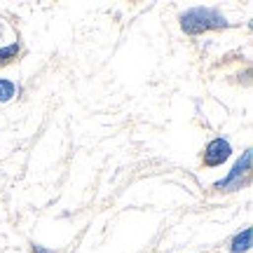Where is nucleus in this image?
Instances as JSON below:
<instances>
[{
  "label": "nucleus",
  "instance_id": "nucleus-1",
  "mask_svg": "<svg viewBox=\"0 0 253 253\" xmlns=\"http://www.w3.org/2000/svg\"><path fill=\"white\" fill-rule=\"evenodd\" d=\"M225 26H230V24L216 7H192L181 14V28L188 36H197V33H204V31Z\"/></svg>",
  "mask_w": 253,
  "mask_h": 253
},
{
  "label": "nucleus",
  "instance_id": "nucleus-2",
  "mask_svg": "<svg viewBox=\"0 0 253 253\" xmlns=\"http://www.w3.org/2000/svg\"><path fill=\"white\" fill-rule=\"evenodd\" d=\"M251 160H253V153L251 150H246V153L237 160V164L232 167V171L227 173L223 181H218L216 185H213V190H227V192H230V190L242 188V178L251 173Z\"/></svg>",
  "mask_w": 253,
  "mask_h": 253
},
{
  "label": "nucleus",
  "instance_id": "nucleus-3",
  "mask_svg": "<svg viewBox=\"0 0 253 253\" xmlns=\"http://www.w3.org/2000/svg\"><path fill=\"white\" fill-rule=\"evenodd\" d=\"M230 155H232L230 141H225V138H213V141L204 148V157H202V160H204L207 167H220Z\"/></svg>",
  "mask_w": 253,
  "mask_h": 253
},
{
  "label": "nucleus",
  "instance_id": "nucleus-4",
  "mask_svg": "<svg viewBox=\"0 0 253 253\" xmlns=\"http://www.w3.org/2000/svg\"><path fill=\"white\" fill-rule=\"evenodd\" d=\"M251 237H253V230H251V227H244V232H239V235L232 239V246H230V251H232V253L249 251V249H251Z\"/></svg>",
  "mask_w": 253,
  "mask_h": 253
},
{
  "label": "nucleus",
  "instance_id": "nucleus-5",
  "mask_svg": "<svg viewBox=\"0 0 253 253\" xmlns=\"http://www.w3.org/2000/svg\"><path fill=\"white\" fill-rule=\"evenodd\" d=\"M14 91H17V87H14L9 80H0V101H2V103L12 99V96H14Z\"/></svg>",
  "mask_w": 253,
  "mask_h": 253
},
{
  "label": "nucleus",
  "instance_id": "nucleus-6",
  "mask_svg": "<svg viewBox=\"0 0 253 253\" xmlns=\"http://www.w3.org/2000/svg\"><path fill=\"white\" fill-rule=\"evenodd\" d=\"M19 54V45L14 42V45H9V47H2L0 49V63H9L12 59H17Z\"/></svg>",
  "mask_w": 253,
  "mask_h": 253
},
{
  "label": "nucleus",
  "instance_id": "nucleus-7",
  "mask_svg": "<svg viewBox=\"0 0 253 253\" xmlns=\"http://www.w3.org/2000/svg\"><path fill=\"white\" fill-rule=\"evenodd\" d=\"M36 253H47V251H42V249H40V246H36Z\"/></svg>",
  "mask_w": 253,
  "mask_h": 253
}]
</instances>
